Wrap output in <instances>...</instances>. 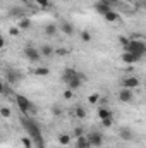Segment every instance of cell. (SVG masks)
Wrapping results in <instances>:
<instances>
[{
  "instance_id": "6da1fadb",
  "label": "cell",
  "mask_w": 146,
  "mask_h": 148,
  "mask_svg": "<svg viewBox=\"0 0 146 148\" xmlns=\"http://www.w3.org/2000/svg\"><path fill=\"white\" fill-rule=\"evenodd\" d=\"M21 126L26 129L28 136L31 138L33 147L45 148V138H43V134H41V129H40V126L36 124V121H33V119L29 117V114H21Z\"/></svg>"
},
{
  "instance_id": "7a4b0ae2",
  "label": "cell",
  "mask_w": 146,
  "mask_h": 148,
  "mask_svg": "<svg viewBox=\"0 0 146 148\" xmlns=\"http://www.w3.org/2000/svg\"><path fill=\"white\" fill-rule=\"evenodd\" d=\"M124 48V52H129V53H134V55H138L139 59H143L146 53V43L141 40V38H129V43L126 45V47H122Z\"/></svg>"
},
{
  "instance_id": "3957f363",
  "label": "cell",
  "mask_w": 146,
  "mask_h": 148,
  "mask_svg": "<svg viewBox=\"0 0 146 148\" xmlns=\"http://www.w3.org/2000/svg\"><path fill=\"white\" fill-rule=\"evenodd\" d=\"M14 100H16V105H17V109L21 110V114H29V112H36V107L33 105V102L28 98V97H24V95H16L14 97Z\"/></svg>"
},
{
  "instance_id": "277c9868",
  "label": "cell",
  "mask_w": 146,
  "mask_h": 148,
  "mask_svg": "<svg viewBox=\"0 0 146 148\" xmlns=\"http://www.w3.org/2000/svg\"><path fill=\"white\" fill-rule=\"evenodd\" d=\"M23 53H24V57H26L29 62H33V64H36V62L41 60L40 48H36L35 45H26V47H24V50H23Z\"/></svg>"
},
{
  "instance_id": "5b68a950",
  "label": "cell",
  "mask_w": 146,
  "mask_h": 148,
  "mask_svg": "<svg viewBox=\"0 0 146 148\" xmlns=\"http://www.w3.org/2000/svg\"><path fill=\"white\" fill-rule=\"evenodd\" d=\"M86 138H88L91 148H100V147H103V143H105V136H103V133H100V131H91Z\"/></svg>"
},
{
  "instance_id": "8992f818",
  "label": "cell",
  "mask_w": 146,
  "mask_h": 148,
  "mask_svg": "<svg viewBox=\"0 0 146 148\" xmlns=\"http://www.w3.org/2000/svg\"><path fill=\"white\" fill-rule=\"evenodd\" d=\"M119 102H122V103H132V102H134V93H132V90L122 88V90L119 91Z\"/></svg>"
},
{
  "instance_id": "52a82bcc",
  "label": "cell",
  "mask_w": 146,
  "mask_h": 148,
  "mask_svg": "<svg viewBox=\"0 0 146 148\" xmlns=\"http://www.w3.org/2000/svg\"><path fill=\"white\" fill-rule=\"evenodd\" d=\"M95 10H96L98 14L105 16L107 12L112 10V3H110V0H98V2L95 3Z\"/></svg>"
},
{
  "instance_id": "ba28073f",
  "label": "cell",
  "mask_w": 146,
  "mask_h": 148,
  "mask_svg": "<svg viewBox=\"0 0 146 148\" xmlns=\"http://www.w3.org/2000/svg\"><path fill=\"white\" fill-rule=\"evenodd\" d=\"M77 69H74V67H64V71H62V76H60V79H62V83L64 84H67L72 77H76L77 76Z\"/></svg>"
},
{
  "instance_id": "9c48e42d",
  "label": "cell",
  "mask_w": 146,
  "mask_h": 148,
  "mask_svg": "<svg viewBox=\"0 0 146 148\" xmlns=\"http://www.w3.org/2000/svg\"><path fill=\"white\" fill-rule=\"evenodd\" d=\"M83 81H84V74H83V73H77V76H76V77H72V79L67 83V88H69V90H72V91H76V90H79V88H81Z\"/></svg>"
},
{
  "instance_id": "30bf717a",
  "label": "cell",
  "mask_w": 146,
  "mask_h": 148,
  "mask_svg": "<svg viewBox=\"0 0 146 148\" xmlns=\"http://www.w3.org/2000/svg\"><path fill=\"white\" fill-rule=\"evenodd\" d=\"M122 86L127 88V90H134V88L139 86V79L136 76H127V77L122 79Z\"/></svg>"
},
{
  "instance_id": "8fae6325",
  "label": "cell",
  "mask_w": 146,
  "mask_h": 148,
  "mask_svg": "<svg viewBox=\"0 0 146 148\" xmlns=\"http://www.w3.org/2000/svg\"><path fill=\"white\" fill-rule=\"evenodd\" d=\"M64 35H67V36H72L74 33H76V29H74L72 23H69V21H62L60 23V28H59Z\"/></svg>"
},
{
  "instance_id": "7c38bea8",
  "label": "cell",
  "mask_w": 146,
  "mask_h": 148,
  "mask_svg": "<svg viewBox=\"0 0 146 148\" xmlns=\"http://www.w3.org/2000/svg\"><path fill=\"white\" fill-rule=\"evenodd\" d=\"M120 60H122L124 64H136V62H139L141 59H139L138 55H134V53H129V52H124V53L120 55Z\"/></svg>"
},
{
  "instance_id": "4fadbf2b",
  "label": "cell",
  "mask_w": 146,
  "mask_h": 148,
  "mask_svg": "<svg viewBox=\"0 0 146 148\" xmlns=\"http://www.w3.org/2000/svg\"><path fill=\"white\" fill-rule=\"evenodd\" d=\"M40 53H41V57H52V55L55 53V48H53L52 45L45 43V45L40 47Z\"/></svg>"
},
{
  "instance_id": "5bb4252c",
  "label": "cell",
  "mask_w": 146,
  "mask_h": 148,
  "mask_svg": "<svg viewBox=\"0 0 146 148\" xmlns=\"http://www.w3.org/2000/svg\"><path fill=\"white\" fill-rule=\"evenodd\" d=\"M103 17H105V21H107V23H119V21H120V14H119V12H115V10L107 12Z\"/></svg>"
},
{
  "instance_id": "9a60e30c",
  "label": "cell",
  "mask_w": 146,
  "mask_h": 148,
  "mask_svg": "<svg viewBox=\"0 0 146 148\" xmlns=\"http://www.w3.org/2000/svg\"><path fill=\"white\" fill-rule=\"evenodd\" d=\"M98 117H100V121L102 119H113V114L108 107H100L98 109Z\"/></svg>"
},
{
  "instance_id": "2e32d148",
  "label": "cell",
  "mask_w": 146,
  "mask_h": 148,
  "mask_svg": "<svg viewBox=\"0 0 146 148\" xmlns=\"http://www.w3.org/2000/svg\"><path fill=\"white\" fill-rule=\"evenodd\" d=\"M43 31H45L46 36H57V35H59V26H55V24H46Z\"/></svg>"
},
{
  "instance_id": "e0dca14e",
  "label": "cell",
  "mask_w": 146,
  "mask_h": 148,
  "mask_svg": "<svg viewBox=\"0 0 146 148\" xmlns=\"http://www.w3.org/2000/svg\"><path fill=\"white\" fill-rule=\"evenodd\" d=\"M76 148H91L89 141H88V138H86L84 134L79 136V138H76Z\"/></svg>"
},
{
  "instance_id": "ac0fdd59",
  "label": "cell",
  "mask_w": 146,
  "mask_h": 148,
  "mask_svg": "<svg viewBox=\"0 0 146 148\" xmlns=\"http://www.w3.org/2000/svg\"><path fill=\"white\" fill-rule=\"evenodd\" d=\"M119 136H120L122 140H132V138H134V133H132V129H129V127H122V129L119 131Z\"/></svg>"
},
{
  "instance_id": "d6986e66",
  "label": "cell",
  "mask_w": 146,
  "mask_h": 148,
  "mask_svg": "<svg viewBox=\"0 0 146 148\" xmlns=\"http://www.w3.org/2000/svg\"><path fill=\"white\" fill-rule=\"evenodd\" d=\"M5 79H7L9 86H10V84H16V83L19 81V76H17V73H16V71H7V74H5Z\"/></svg>"
},
{
  "instance_id": "ffe728a7",
  "label": "cell",
  "mask_w": 146,
  "mask_h": 148,
  "mask_svg": "<svg viewBox=\"0 0 146 148\" xmlns=\"http://www.w3.org/2000/svg\"><path fill=\"white\" fill-rule=\"evenodd\" d=\"M17 28H19L21 31H23V29H29V28H31V19H29V17H21Z\"/></svg>"
},
{
  "instance_id": "44dd1931",
  "label": "cell",
  "mask_w": 146,
  "mask_h": 148,
  "mask_svg": "<svg viewBox=\"0 0 146 148\" xmlns=\"http://www.w3.org/2000/svg\"><path fill=\"white\" fill-rule=\"evenodd\" d=\"M71 141H72L71 134H67V133H62V134H59V143H60L62 147H67V145H71Z\"/></svg>"
},
{
  "instance_id": "7402d4cb",
  "label": "cell",
  "mask_w": 146,
  "mask_h": 148,
  "mask_svg": "<svg viewBox=\"0 0 146 148\" xmlns=\"http://www.w3.org/2000/svg\"><path fill=\"white\" fill-rule=\"evenodd\" d=\"M33 74L38 76V77H45V76L50 74V69H48V67H36V69L33 71Z\"/></svg>"
},
{
  "instance_id": "603a6c76",
  "label": "cell",
  "mask_w": 146,
  "mask_h": 148,
  "mask_svg": "<svg viewBox=\"0 0 146 148\" xmlns=\"http://www.w3.org/2000/svg\"><path fill=\"white\" fill-rule=\"evenodd\" d=\"M74 115H76L77 119H84V117H86V109L81 107V105H77V107L74 109Z\"/></svg>"
},
{
  "instance_id": "cb8c5ba5",
  "label": "cell",
  "mask_w": 146,
  "mask_h": 148,
  "mask_svg": "<svg viewBox=\"0 0 146 148\" xmlns=\"http://www.w3.org/2000/svg\"><path fill=\"white\" fill-rule=\"evenodd\" d=\"M79 36H81V40H83L84 43H89V41L93 40V36H91V33H89L88 29H83V31L79 33Z\"/></svg>"
},
{
  "instance_id": "d4e9b609",
  "label": "cell",
  "mask_w": 146,
  "mask_h": 148,
  "mask_svg": "<svg viewBox=\"0 0 146 148\" xmlns=\"http://www.w3.org/2000/svg\"><path fill=\"white\" fill-rule=\"evenodd\" d=\"M21 143H23L24 148H33V141H31L29 136H23V138H21Z\"/></svg>"
},
{
  "instance_id": "484cf974",
  "label": "cell",
  "mask_w": 146,
  "mask_h": 148,
  "mask_svg": "<svg viewBox=\"0 0 146 148\" xmlns=\"http://www.w3.org/2000/svg\"><path fill=\"white\" fill-rule=\"evenodd\" d=\"M0 115H2L3 119H9V117L12 115V110H10L9 107H0Z\"/></svg>"
},
{
  "instance_id": "4316f807",
  "label": "cell",
  "mask_w": 146,
  "mask_h": 148,
  "mask_svg": "<svg viewBox=\"0 0 146 148\" xmlns=\"http://www.w3.org/2000/svg\"><path fill=\"white\" fill-rule=\"evenodd\" d=\"M52 114H53V117H62V115H64V110H62L59 105H53V107H52Z\"/></svg>"
},
{
  "instance_id": "83f0119b",
  "label": "cell",
  "mask_w": 146,
  "mask_h": 148,
  "mask_svg": "<svg viewBox=\"0 0 146 148\" xmlns=\"http://www.w3.org/2000/svg\"><path fill=\"white\" fill-rule=\"evenodd\" d=\"M31 2H35L36 5L43 7V9H46V7H50V5H52V3H50V0H31Z\"/></svg>"
},
{
  "instance_id": "f1b7e54d",
  "label": "cell",
  "mask_w": 146,
  "mask_h": 148,
  "mask_svg": "<svg viewBox=\"0 0 146 148\" xmlns=\"http://www.w3.org/2000/svg\"><path fill=\"white\" fill-rule=\"evenodd\" d=\"M98 100H100V95L98 93H91L89 97H88V102L93 105V103H98Z\"/></svg>"
},
{
  "instance_id": "f546056e",
  "label": "cell",
  "mask_w": 146,
  "mask_h": 148,
  "mask_svg": "<svg viewBox=\"0 0 146 148\" xmlns=\"http://www.w3.org/2000/svg\"><path fill=\"white\" fill-rule=\"evenodd\" d=\"M10 16H19V19H21V17H24V10H21V9H12V10H10Z\"/></svg>"
},
{
  "instance_id": "4dcf8cb0",
  "label": "cell",
  "mask_w": 146,
  "mask_h": 148,
  "mask_svg": "<svg viewBox=\"0 0 146 148\" xmlns=\"http://www.w3.org/2000/svg\"><path fill=\"white\" fill-rule=\"evenodd\" d=\"M102 126L103 127H112L113 126V119H102Z\"/></svg>"
},
{
  "instance_id": "1f68e13d",
  "label": "cell",
  "mask_w": 146,
  "mask_h": 148,
  "mask_svg": "<svg viewBox=\"0 0 146 148\" xmlns=\"http://www.w3.org/2000/svg\"><path fill=\"white\" fill-rule=\"evenodd\" d=\"M9 35L10 36H19L21 35V29L19 28H9Z\"/></svg>"
},
{
  "instance_id": "d6a6232c",
  "label": "cell",
  "mask_w": 146,
  "mask_h": 148,
  "mask_svg": "<svg viewBox=\"0 0 146 148\" xmlns=\"http://www.w3.org/2000/svg\"><path fill=\"white\" fill-rule=\"evenodd\" d=\"M72 134L76 136V138H79V136H83V134H84V129H83V127H74Z\"/></svg>"
},
{
  "instance_id": "836d02e7",
  "label": "cell",
  "mask_w": 146,
  "mask_h": 148,
  "mask_svg": "<svg viewBox=\"0 0 146 148\" xmlns=\"http://www.w3.org/2000/svg\"><path fill=\"white\" fill-rule=\"evenodd\" d=\"M119 43H120L122 47H126V45L129 43V38H126V36H119Z\"/></svg>"
},
{
  "instance_id": "e575fe53",
  "label": "cell",
  "mask_w": 146,
  "mask_h": 148,
  "mask_svg": "<svg viewBox=\"0 0 146 148\" xmlns=\"http://www.w3.org/2000/svg\"><path fill=\"white\" fill-rule=\"evenodd\" d=\"M64 98H65V100H69V98H72V90H69V88H67V90L64 91Z\"/></svg>"
},
{
  "instance_id": "d590c367",
  "label": "cell",
  "mask_w": 146,
  "mask_h": 148,
  "mask_svg": "<svg viewBox=\"0 0 146 148\" xmlns=\"http://www.w3.org/2000/svg\"><path fill=\"white\" fill-rule=\"evenodd\" d=\"M55 53L57 55H67V50L65 48H59V50H55Z\"/></svg>"
},
{
  "instance_id": "8d00e7d4",
  "label": "cell",
  "mask_w": 146,
  "mask_h": 148,
  "mask_svg": "<svg viewBox=\"0 0 146 148\" xmlns=\"http://www.w3.org/2000/svg\"><path fill=\"white\" fill-rule=\"evenodd\" d=\"M2 48H5V40L0 36V50H2Z\"/></svg>"
},
{
  "instance_id": "74e56055",
  "label": "cell",
  "mask_w": 146,
  "mask_h": 148,
  "mask_svg": "<svg viewBox=\"0 0 146 148\" xmlns=\"http://www.w3.org/2000/svg\"><path fill=\"white\" fill-rule=\"evenodd\" d=\"M3 88H5V83H3V81H0V95L3 93Z\"/></svg>"
},
{
  "instance_id": "f35d334b",
  "label": "cell",
  "mask_w": 146,
  "mask_h": 148,
  "mask_svg": "<svg viewBox=\"0 0 146 148\" xmlns=\"http://www.w3.org/2000/svg\"><path fill=\"white\" fill-rule=\"evenodd\" d=\"M115 148H120V147H115Z\"/></svg>"
}]
</instances>
